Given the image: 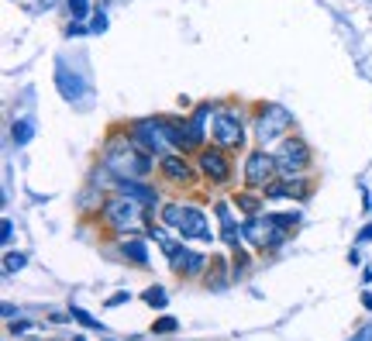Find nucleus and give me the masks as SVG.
Returning a JSON list of instances; mask_svg holds the SVG:
<instances>
[{
	"label": "nucleus",
	"instance_id": "bb28decb",
	"mask_svg": "<svg viewBox=\"0 0 372 341\" xmlns=\"http://www.w3.org/2000/svg\"><path fill=\"white\" fill-rule=\"evenodd\" d=\"M366 242H372V224H366V228L359 231V245H366Z\"/></svg>",
	"mask_w": 372,
	"mask_h": 341
},
{
	"label": "nucleus",
	"instance_id": "39448f33",
	"mask_svg": "<svg viewBox=\"0 0 372 341\" xmlns=\"http://www.w3.org/2000/svg\"><path fill=\"white\" fill-rule=\"evenodd\" d=\"M307 163H310V152H307V145H303L300 138H286V142L279 145L276 169L282 172V176H300V172L307 169Z\"/></svg>",
	"mask_w": 372,
	"mask_h": 341
},
{
	"label": "nucleus",
	"instance_id": "dca6fc26",
	"mask_svg": "<svg viewBox=\"0 0 372 341\" xmlns=\"http://www.w3.org/2000/svg\"><path fill=\"white\" fill-rule=\"evenodd\" d=\"M142 300H145L149 307H159V310H162V307L169 303V293H166L162 286H152V290H145V293H142Z\"/></svg>",
	"mask_w": 372,
	"mask_h": 341
},
{
	"label": "nucleus",
	"instance_id": "f257e3e1",
	"mask_svg": "<svg viewBox=\"0 0 372 341\" xmlns=\"http://www.w3.org/2000/svg\"><path fill=\"white\" fill-rule=\"evenodd\" d=\"M152 152H145L135 138H110L107 149H103V166L114 172L117 179H142L152 169Z\"/></svg>",
	"mask_w": 372,
	"mask_h": 341
},
{
	"label": "nucleus",
	"instance_id": "a211bd4d",
	"mask_svg": "<svg viewBox=\"0 0 372 341\" xmlns=\"http://www.w3.org/2000/svg\"><path fill=\"white\" fill-rule=\"evenodd\" d=\"M24 265H28V258L21 256V252H7V256H3V272H7V276H14V272H21Z\"/></svg>",
	"mask_w": 372,
	"mask_h": 341
},
{
	"label": "nucleus",
	"instance_id": "393cba45",
	"mask_svg": "<svg viewBox=\"0 0 372 341\" xmlns=\"http://www.w3.org/2000/svg\"><path fill=\"white\" fill-rule=\"evenodd\" d=\"M103 28H107V17H103V10H100V14H96V17H93L90 31H103Z\"/></svg>",
	"mask_w": 372,
	"mask_h": 341
},
{
	"label": "nucleus",
	"instance_id": "2eb2a0df",
	"mask_svg": "<svg viewBox=\"0 0 372 341\" xmlns=\"http://www.w3.org/2000/svg\"><path fill=\"white\" fill-rule=\"evenodd\" d=\"M173 265H176L183 276H200V272H203V256H200V252H186L183 249V256L176 258Z\"/></svg>",
	"mask_w": 372,
	"mask_h": 341
},
{
	"label": "nucleus",
	"instance_id": "9b49d317",
	"mask_svg": "<svg viewBox=\"0 0 372 341\" xmlns=\"http://www.w3.org/2000/svg\"><path fill=\"white\" fill-rule=\"evenodd\" d=\"M266 197H307V183L300 179V176H286V179H279V183H269L266 186Z\"/></svg>",
	"mask_w": 372,
	"mask_h": 341
},
{
	"label": "nucleus",
	"instance_id": "5701e85b",
	"mask_svg": "<svg viewBox=\"0 0 372 341\" xmlns=\"http://www.w3.org/2000/svg\"><path fill=\"white\" fill-rule=\"evenodd\" d=\"M238 207H242V210H248V214H255V210H259V203H255L252 197H242V200H238Z\"/></svg>",
	"mask_w": 372,
	"mask_h": 341
},
{
	"label": "nucleus",
	"instance_id": "f03ea898",
	"mask_svg": "<svg viewBox=\"0 0 372 341\" xmlns=\"http://www.w3.org/2000/svg\"><path fill=\"white\" fill-rule=\"evenodd\" d=\"M162 221H166L169 228H176L183 238H200V242H210V238H214V235H210V224H207V217H203L196 207L166 203V207H162Z\"/></svg>",
	"mask_w": 372,
	"mask_h": 341
},
{
	"label": "nucleus",
	"instance_id": "aec40b11",
	"mask_svg": "<svg viewBox=\"0 0 372 341\" xmlns=\"http://www.w3.org/2000/svg\"><path fill=\"white\" fill-rule=\"evenodd\" d=\"M28 138H31V124H28V121H17V124H14V142H17V145H28Z\"/></svg>",
	"mask_w": 372,
	"mask_h": 341
},
{
	"label": "nucleus",
	"instance_id": "f3484780",
	"mask_svg": "<svg viewBox=\"0 0 372 341\" xmlns=\"http://www.w3.org/2000/svg\"><path fill=\"white\" fill-rule=\"evenodd\" d=\"M69 317H73L76 324H83V328H90V331H100V328H103V324H100V321H96L93 314H87V310H83V307H73V310H69Z\"/></svg>",
	"mask_w": 372,
	"mask_h": 341
},
{
	"label": "nucleus",
	"instance_id": "20e7f679",
	"mask_svg": "<svg viewBox=\"0 0 372 341\" xmlns=\"http://www.w3.org/2000/svg\"><path fill=\"white\" fill-rule=\"evenodd\" d=\"M289 128H293V114H289L286 107H279V103H269V107L259 114V121H255V135H259L262 145L282 138Z\"/></svg>",
	"mask_w": 372,
	"mask_h": 341
},
{
	"label": "nucleus",
	"instance_id": "4468645a",
	"mask_svg": "<svg viewBox=\"0 0 372 341\" xmlns=\"http://www.w3.org/2000/svg\"><path fill=\"white\" fill-rule=\"evenodd\" d=\"M121 252H124V258H131L135 265H145V262H149V249H145L142 238H124V242H121Z\"/></svg>",
	"mask_w": 372,
	"mask_h": 341
},
{
	"label": "nucleus",
	"instance_id": "7ed1b4c3",
	"mask_svg": "<svg viewBox=\"0 0 372 341\" xmlns=\"http://www.w3.org/2000/svg\"><path fill=\"white\" fill-rule=\"evenodd\" d=\"M131 138H135L145 152H152V156H169V149H176L173 138H169L166 121H138Z\"/></svg>",
	"mask_w": 372,
	"mask_h": 341
},
{
	"label": "nucleus",
	"instance_id": "b1692460",
	"mask_svg": "<svg viewBox=\"0 0 372 341\" xmlns=\"http://www.w3.org/2000/svg\"><path fill=\"white\" fill-rule=\"evenodd\" d=\"M10 331H14V335H24V331H31V321H10Z\"/></svg>",
	"mask_w": 372,
	"mask_h": 341
},
{
	"label": "nucleus",
	"instance_id": "423d86ee",
	"mask_svg": "<svg viewBox=\"0 0 372 341\" xmlns=\"http://www.w3.org/2000/svg\"><path fill=\"white\" fill-rule=\"evenodd\" d=\"M142 210H145L142 203H135L131 197L121 193V197H114V200L103 203V221H107L110 228H131V224L142 217Z\"/></svg>",
	"mask_w": 372,
	"mask_h": 341
},
{
	"label": "nucleus",
	"instance_id": "ddd939ff",
	"mask_svg": "<svg viewBox=\"0 0 372 341\" xmlns=\"http://www.w3.org/2000/svg\"><path fill=\"white\" fill-rule=\"evenodd\" d=\"M159 166H162V172H166L173 183H186V179H189V166H186L180 156H173V152H169V156H162V159H159Z\"/></svg>",
	"mask_w": 372,
	"mask_h": 341
},
{
	"label": "nucleus",
	"instance_id": "6ab92c4d",
	"mask_svg": "<svg viewBox=\"0 0 372 341\" xmlns=\"http://www.w3.org/2000/svg\"><path fill=\"white\" fill-rule=\"evenodd\" d=\"M176 328H180V324H176V317H159V321L152 324V331H155V335H173Z\"/></svg>",
	"mask_w": 372,
	"mask_h": 341
},
{
	"label": "nucleus",
	"instance_id": "a878e982",
	"mask_svg": "<svg viewBox=\"0 0 372 341\" xmlns=\"http://www.w3.org/2000/svg\"><path fill=\"white\" fill-rule=\"evenodd\" d=\"M0 238H3V245H10V238H14V228H10V221H3V231H0Z\"/></svg>",
	"mask_w": 372,
	"mask_h": 341
},
{
	"label": "nucleus",
	"instance_id": "f8f14e48",
	"mask_svg": "<svg viewBox=\"0 0 372 341\" xmlns=\"http://www.w3.org/2000/svg\"><path fill=\"white\" fill-rule=\"evenodd\" d=\"M217 217H221V228H224V242H228L231 249H238V245H242V231H238V224H235L228 203H217Z\"/></svg>",
	"mask_w": 372,
	"mask_h": 341
},
{
	"label": "nucleus",
	"instance_id": "c85d7f7f",
	"mask_svg": "<svg viewBox=\"0 0 372 341\" xmlns=\"http://www.w3.org/2000/svg\"><path fill=\"white\" fill-rule=\"evenodd\" d=\"M362 307H366V310H372V293H362Z\"/></svg>",
	"mask_w": 372,
	"mask_h": 341
},
{
	"label": "nucleus",
	"instance_id": "1a4fd4ad",
	"mask_svg": "<svg viewBox=\"0 0 372 341\" xmlns=\"http://www.w3.org/2000/svg\"><path fill=\"white\" fill-rule=\"evenodd\" d=\"M200 172L210 176L214 183H224L228 172H231V166H228L224 152H217V149H203V152H200Z\"/></svg>",
	"mask_w": 372,
	"mask_h": 341
},
{
	"label": "nucleus",
	"instance_id": "0eeeda50",
	"mask_svg": "<svg viewBox=\"0 0 372 341\" xmlns=\"http://www.w3.org/2000/svg\"><path fill=\"white\" fill-rule=\"evenodd\" d=\"M214 142L217 145H242L245 142V128H242V117L235 110L214 114Z\"/></svg>",
	"mask_w": 372,
	"mask_h": 341
},
{
	"label": "nucleus",
	"instance_id": "cd10ccee",
	"mask_svg": "<svg viewBox=\"0 0 372 341\" xmlns=\"http://www.w3.org/2000/svg\"><path fill=\"white\" fill-rule=\"evenodd\" d=\"M352 341H372V328H366V331H359Z\"/></svg>",
	"mask_w": 372,
	"mask_h": 341
},
{
	"label": "nucleus",
	"instance_id": "4be33fe9",
	"mask_svg": "<svg viewBox=\"0 0 372 341\" xmlns=\"http://www.w3.org/2000/svg\"><path fill=\"white\" fill-rule=\"evenodd\" d=\"M128 300H131V293H124V290H121V293H114V297L107 300V307H121V303H128Z\"/></svg>",
	"mask_w": 372,
	"mask_h": 341
},
{
	"label": "nucleus",
	"instance_id": "412c9836",
	"mask_svg": "<svg viewBox=\"0 0 372 341\" xmlns=\"http://www.w3.org/2000/svg\"><path fill=\"white\" fill-rule=\"evenodd\" d=\"M69 10L73 17H87V0H69Z\"/></svg>",
	"mask_w": 372,
	"mask_h": 341
},
{
	"label": "nucleus",
	"instance_id": "9d476101",
	"mask_svg": "<svg viewBox=\"0 0 372 341\" xmlns=\"http://www.w3.org/2000/svg\"><path fill=\"white\" fill-rule=\"evenodd\" d=\"M117 190H121L124 197H131L135 203H142V207H155V203H159L155 190H149V186H145V183H138V179H121V183H117Z\"/></svg>",
	"mask_w": 372,
	"mask_h": 341
},
{
	"label": "nucleus",
	"instance_id": "c756f323",
	"mask_svg": "<svg viewBox=\"0 0 372 341\" xmlns=\"http://www.w3.org/2000/svg\"><path fill=\"white\" fill-rule=\"evenodd\" d=\"M73 341H83V338H73Z\"/></svg>",
	"mask_w": 372,
	"mask_h": 341
},
{
	"label": "nucleus",
	"instance_id": "6e6552de",
	"mask_svg": "<svg viewBox=\"0 0 372 341\" xmlns=\"http://www.w3.org/2000/svg\"><path fill=\"white\" fill-rule=\"evenodd\" d=\"M276 172H279L276 156H269V152H252L248 163H245V179H248V186H269Z\"/></svg>",
	"mask_w": 372,
	"mask_h": 341
}]
</instances>
